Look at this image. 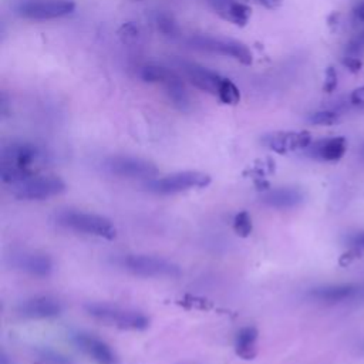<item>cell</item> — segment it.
I'll return each mask as SVG.
<instances>
[{"label": "cell", "instance_id": "obj_1", "mask_svg": "<svg viewBox=\"0 0 364 364\" xmlns=\"http://www.w3.org/2000/svg\"><path fill=\"white\" fill-rule=\"evenodd\" d=\"M43 161L41 149L31 142H11L1 151L0 176L10 186L37 175Z\"/></svg>", "mask_w": 364, "mask_h": 364}, {"label": "cell", "instance_id": "obj_2", "mask_svg": "<svg viewBox=\"0 0 364 364\" xmlns=\"http://www.w3.org/2000/svg\"><path fill=\"white\" fill-rule=\"evenodd\" d=\"M85 311L92 318L119 330L141 331L149 326V318L144 313L118 304L88 303L85 306Z\"/></svg>", "mask_w": 364, "mask_h": 364}, {"label": "cell", "instance_id": "obj_3", "mask_svg": "<svg viewBox=\"0 0 364 364\" xmlns=\"http://www.w3.org/2000/svg\"><path fill=\"white\" fill-rule=\"evenodd\" d=\"M55 222L65 229L108 240L117 236V229L114 223L108 218L97 213L65 209L55 215Z\"/></svg>", "mask_w": 364, "mask_h": 364}, {"label": "cell", "instance_id": "obj_4", "mask_svg": "<svg viewBox=\"0 0 364 364\" xmlns=\"http://www.w3.org/2000/svg\"><path fill=\"white\" fill-rule=\"evenodd\" d=\"M117 264L124 270L141 277L175 279L181 276V269L178 264L158 256L124 255L117 259Z\"/></svg>", "mask_w": 364, "mask_h": 364}, {"label": "cell", "instance_id": "obj_5", "mask_svg": "<svg viewBox=\"0 0 364 364\" xmlns=\"http://www.w3.org/2000/svg\"><path fill=\"white\" fill-rule=\"evenodd\" d=\"M210 183V176L199 171H182L146 182L148 191L158 195H173L191 189L205 188Z\"/></svg>", "mask_w": 364, "mask_h": 364}, {"label": "cell", "instance_id": "obj_6", "mask_svg": "<svg viewBox=\"0 0 364 364\" xmlns=\"http://www.w3.org/2000/svg\"><path fill=\"white\" fill-rule=\"evenodd\" d=\"M75 10L73 0H18L14 13L26 20L43 21L61 18Z\"/></svg>", "mask_w": 364, "mask_h": 364}, {"label": "cell", "instance_id": "obj_7", "mask_svg": "<svg viewBox=\"0 0 364 364\" xmlns=\"http://www.w3.org/2000/svg\"><path fill=\"white\" fill-rule=\"evenodd\" d=\"M191 44H192V47L202 50V51H209V53H215L219 55L230 57L243 65H250L253 61V55H252L249 47L239 40L200 34V36L192 37Z\"/></svg>", "mask_w": 364, "mask_h": 364}, {"label": "cell", "instance_id": "obj_8", "mask_svg": "<svg viewBox=\"0 0 364 364\" xmlns=\"http://www.w3.org/2000/svg\"><path fill=\"white\" fill-rule=\"evenodd\" d=\"M13 195L26 200H41L65 191V182L55 175H34L11 186Z\"/></svg>", "mask_w": 364, "mask_h": 364}, {"label": "cell", "instance_id": "obj_9", "mask_svg": "<svg viewBox=\"0 0 364 364\" xmlns=\"http://www.w3.org/2000/svg\"><path fill=\"white\" fill-rule=\"evenodd\" d=\"M104 169L115 176L128 179H154L158 173L156 166L144 158L131 155H114L104 161Z\"/></svg>", "mask_w": 364, "mask_h": 364}, {"label": "cell", "instance_id": "obj_10", "mask_svg": "<svg viewBox=\"0 0 364 364\" xmlns=\"http://www.w3.org/2000/svg\"><path fill=\"white\" fill-rule=\"evenodd\" d=\"M307 296L318 303L340 304L347 301L364 300V283H337L313 287Z\"/></svg>", "mask_w": 364, "mask_h": 364}, {"label": "cell", "instance_id": "obj_11", "mask_svg": "<svg viewBox=\"0 0 364 364\" xmlns=\"http://www.w3.org/2000/svg\"><path fill=\"white\" fill-rule=\"evenodd\" d=\"M260 141L266 148L280 155L304 151L313 142L309 131H273L264 134Z\"/></svg>", "mask_w": 364, "mask_h": 364}, {"label": "cell", "instance_id": "obj_12", "mask_svg": "<svg viewBox=\"0 0 364 364\" xmlns=\"http://www.w3.org/2000/svg\"><path fill=\"white\" fill-rule=\"evenodd\" d=\"M73 341L95 364H117V355L111 347L94 334L80 331L73 336Z\"/></svg>", "mask_w": 364, "mask_h": 364}, {"label": "cell", "instance_id": "obj_13", "mask_svg": "<svg viewBox=\"0 0 364 364\" xmlns=\"http://www.w3.org/2000/svg\"><path fill=\"white\" fill-rule=\"evenodd\" d=\"M179 67L193 87L212 95L218 94V90L223 80L220 74L192 61H179Z\"/></svg>", "mask_w": 364, "mask_h": 364}, {"label": "cell", "instance_id": "obj_14", "mask_svg": "<svg viewBox=\"0 0 364 364\" xmlns=\"http://www.w3.org/2000/svg\"><path fill=\"white\" fill-rule=\"evenodd\" d=\"M11 264L36 277H48L53 273V260L43 253L20 252L11 256Z\"/></svg>", "mask_w": 364, "mask_h": 364}, {"label": "cell", "instance_id": "obj_15", "mask_svg": "<svg viewBox=\"0 0 364 364\" xmlns=\"http://www.w3.org/2000/svg\"><path fill=\"white\" fill-rule=\"evenodd\" d=\"M17 311L27 318H51L61 313V304L51 296H36L21 301Z\"/></svg>", "mask_w": 364, "mask_h": 364}, {"label": "cell", "instance_id": "obj_16", "mask_svg": "<svg viewBox=\"0 0 364 364\" xmlns=\"http://www.w3.org/2000/svg\"><path fill=\"white\" fill-rule=\"evenodd\" d=\"M262 203L274 209H293L304 202V192L296 186L266 189L260 196Z\"/></svg>", "mask_w": 364, "mask_h": 364}, {"label": "cell", "instance_id": "obj_17", "mask_svg": "<svg viewBox=\"0 0 364 364\" xmlns=\"http://www.w3.org/2000/svg\"><path fill=\"white\" fill-rule=\"evenodd\" d=\"M304 151L310 158L324 162H336L344 156L347 151V139L344 136L323 138L311 142Z\"/></svg>", "mask_w": 364, "mask_h": 364}, {"label": "cell", "instance_id": "obj_18", "mask_svg": "<svg viewBox=\"0 0 364 364\" xmlns=\"http://www.w3.org/2000/svg\"><path fill=\"white\" fill-rule=\"evenodd\" d=\"M209 4L222 20L237 27L246 26L252 14L250 7L239 0H209Z\"/></svg>", "mask_w": 364, "mask_h": 364}, {"label": "cell", "instance_id": "obj_19", "mask_svg": "<svg viewBox=\"0 0 364 364\" xmlns=\"http://www.w3.org/2000/svg\"><path fill=\"white\" fill-rule=\"evenodd\" d=\"M257 337L256 327L246 326L239 330L235 340V351L243 360H253L257 355Z\"/></svg>", "mask_w": 364, "mask_h": 364}, {"label": "cell", "instance_id": "obj_20", "mask_svg": "<svg viewBox=\"0 0 364 364\" xmlns=\"http://www.w3.org/2000/svg\"><path fill=\"white\" fill-rule=\"evenodd\" d=\"M162 85L165 88V92H166L169 101L173 104L175 108H178L179 111L189 109V105H191L189 95H188V91L178 74H175L172 71L169 74V77L162 82Z\"/></svg>", "mask_w": 364, "mask_h": 364}, {"label": "cell", "instance_id": "obj_21", "mask_svg": "<svg viewBox=\"0 0 364 364\" xmlns=\"http://www.w3.org/2000/svg\"><path fill=\"white\" fill-rule=\"evenodd\" d=\"M216 97L225 105H236L240 101V91L232 80L223 77Z\"/></svg>", "mask_w": 364, "mask_h": 364}, {"label": "cell", "instance_id": "obj_22", "mask_svg": "<svg viewBox=\"0 0 364 364\" xmlns=\"http://www.w3.org/2000/svg\"><path fill=\"white\" fill-rule=\"evenodd\" d=\"M171 73H172V70H169V68H165V67H161V65L149 64V65H145V67L141 70V78H142L145 82H158V84H162V82L169 77Z\"/></svg>", "mask_w": 364, "mask_h": 364}, {"label": "cell", "instance_id": "obj_23", "mask_svg": "<svg viewBox=\"0 0 364 364\" xmlns=\"http://www.w3.org/2000/svg\"><path fill=\"white\" fill-rule=\"evenodd\" d=\"M338 119H340V115L333 109H320V111L311 112L307 118L310 124L320 125V127H331L337 124Z\"/></svg>", "mask_w": 364, "mask_h": 364}, {"label": "cell", "instance_id": "obj_24", "mask_svg": "<svg viewBox=\"0 0 364 364\" xmlns=\"http://www.w3.org/2000/svg\"><path fill=\"white\" fill-rule=\"evenodd\" d=\"M36 357L41 364H73L68 357L54 351L51 348H40L36 351Z\"/></svg>", "mask_w": 364, "mask_h": 364}, {"label": "cell", "instance_id": "obj_25", "mask_svg": "<svg viewBox=\"0 0 364 364\" xmlns=\"http://www.w3.org/2000/svg\"><path fill=\"white\" fill-rule=\"evenodd\" d=\"M252 219L246 210H240L233 218V230L240 237H247L252 233Z\"/></svg>", "mask_w": 364, "mask_h": 364}, {"label": "cell", "instance_id": "obj_26", "mask_svg": "<svg viewBox=\"0 0 364 364\" xmlns=\"http://www.w3.org/2000/svg\"><path fill=\"white\" fill-rule=\"evenodd\" d=\"M186 309H196V310H209L212 309V303L206 299L198 297V296H186L179 301Z\"/></svg>", "mask_w": 364, "mask_h": 364}, {"label": "cell", "instance_id": "obj_27", "mask_svg": "<svg viewBox=\"0 0 364 364\" xmlns=\"http://www.w3.org/2000/svg\"><path fill=\"white\" fill-rule=\"evenodd\" d=\"M337 71L333 65H328L324 73V82H323V91L324 92H333L337 88Z\"/></svg>", "mask_w": 364, "mask_h": 364}, {"label": "cell", "instance_id": "obj_28", "mask_svg": "<svg viewBox=\"0 0 364 364\" xmlns=\"http://www.w3.org/2000/svg\"><path fill=\"white\" fill-rule=\"evenodd\" d=\"M364 48V31L355 36L346 47V55H355L358 57L360 51Z\"/></svg>", "mask_w": 364, "mask_h": 364}, {"label": "cell", "instance_id": "obj_29", "mask_svg": "<svg viewBox=\"0 0 364 364\" xmlns=\"http://www.w3.org/2000/svg\"><path fill=\"white\" fill-rule=\"evenodd\" d=\"M350 104L357 109L364 112V85L357 87L350 94Z\"/></svg>", "mask_w": 364, "mask_h": 364}, {"label": "cell", "instance_id": "obj_30", "mask_svg": "<svg viewBox=\"0 0 364 364\" xmlns=\"http://www.w3.org/2000/svg\"><path fill=\"white\" fill-rule=\"evenodd\" d=\"M341 64L348 71H351V73H358L361 70V67H363V63H361V60L358 57H355V55H346V54L341 58Z\"/></svg>", "mask_w": 364, "mask_h": 364}, {"label": "cell", "instance_id": "obj_31", "mask_svg": "<svg viewBox=\"0 0 364 364\" xmlns=\"http://www.w3.org/2000/svg\"><path fill=\"white\" fill-rule=\"evenodd\" d=\"M158 27L161 28V31H164L165 34H173L176 30L175 23L168 17V16H161L158 18Z\"/></svg>", "mask_w": 364, "mask_h": 364}, {"label": "cell", "instance_id": "obj_32", "mask_svg": "<svg viewBox=\"0 0 364 364\" xmlns=\"http://www.w3.org/2000/svg\"><path fill=\"white\" fill-rule=\"evenodd\" d=\"M348 245L353 249H364V230L351 235L348 237Z\"/></svg>", "mask_w": 364, "mask_h": 364}, {"label": "cell", "instance_id": "obj_33", "mask_svg": "<svg viewBox=\"0 0 364 364\" xmlns=\"http://www.w3.org/2000/svg\"><path fill=\"white\" fill-rule=\"evenodd\" d=\"M250 1L257 6L264 7L267 10H276L283 4V0H250Z\"/></svg>", "mask_w": 364, "mask_h": 364}, {"label": "cell", "instance_id": "obj_34", "mask_svg": "<svg viewBox=\"0 0 364 364\" xmlns=\"http://www.w3.org/2000/svg\"><path fill=\"white\" fill-rule=\"evenodd\" d=\"M354 16L364 23V1L358 3L355 7H354Z\"/></svg>", "mask_w": 364, "mask_h": 364}, {"label": "cell", "instance_id": "obj_35", "mask_svg": "<svg viewBox=\"0 0 364 364\" xmlns=\"http://www.w3.org/2000/svg\"><path fill=\"white\" fill-rule=\"evenodd\" d=\"M361 156H363V159H364V144L361 145Z\"/></svg>", "mask_w": 364, "mask_h": 364}]
</instances>
